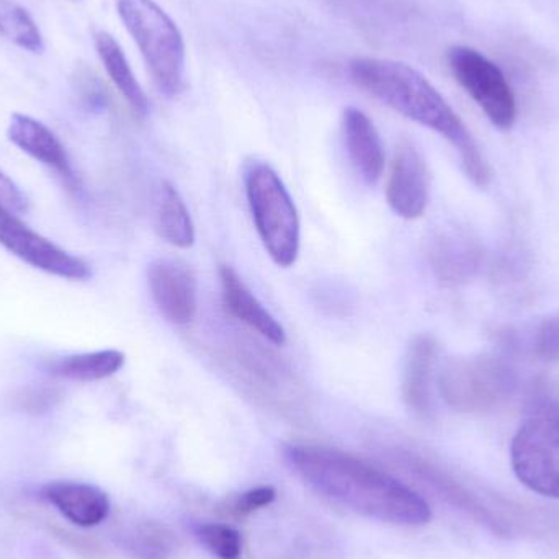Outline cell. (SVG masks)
Returning a JSON list of instances; mask_svg holds the SVG:
<instances>
[{
    "label": "cell",
    "mask_w": 559,
    "mask_h": 559,
    "mask_svg": "<svg viewBox=\"0 0 559 559\" xmlns=\"http://www.w3.org/2000/svg\"><path fill=\"white\" fill-rule=\"evenodd\" d=\"M95 49H97L98 58H100L108 78L111 79L118 92L123 95L128 105L133 108L134 114L146 117L151 110L150 98L138 82L120 43L110 33L97 32L95 33Z\"/></svg>",
    "instance_id": "obj_17"
},
{
    "label": "cell",
    "mask_w": 559,
    "mask_h": 559,
    "mask_svg": "<svg viewBox=\"0 0 559 559\" xmlns=\"http://www.w3.org/2000/svg\"><path fill=\"white\" fill-rule=\"evenodd\" d=\"M246 195L259 238L278 267L296 264L301 245L298 210L277 173L265 163H252L246 173Z\"/></svg>",
    "instance_id": "obj_4"
},
{
    "label": "cell",
    "mask_w": 559,
    "mask_h": 559,
    "mask_svg": "<svg viewBox=\"0 0 559 559\" xmlns=\"http://www.w3.org/2000/svg\"><path fill=\"white\" fill-rule=\"evenodd\" d=\"M535 354L545 361L559 360V312L550 316L535 334Z\"/></svg>",
    "instance_id": "obj_22"
},
{
    "label": "cell",
    "mask_w": 559,
    "mask_h": 559,
    "mask_svg": "<svg viewBox=\"0 0 559 559\" xmlns=\"http://www.w3.org/2000/svg\"><path fill=\"white\" fill-rule=\"evenodd\" d=\"M289 468L312 489L365 518L417 527L432 518L423 496L348 453L311 443L283 449Z\"/></svg>",
    "instance_id": "obj_1"
},
{
    "label": "cell",
    "mask_w": 559,
    "mask_h": 559,
    "mask_svg": "<svg viewBox=\"0 0 559 559\" xmlns=\"http://www.w3.org/2000/svg\"><path fill=\"white\" fill-rule=\"evenodd\" d=\"M123 367V352L107 348L59 358L48 365V373L64 380L98 381L114 377Z\"/></svg>",
    "instance_id": "obj_19"
},
{
    "label": "cell",
    "mask_w": 559,
    "mask_h": 559,
    "mask_svg": "<svg viewBox=\"0 0 559 559\" xmlns=\"http://www.w3.org/2000/svg\"><path fill=\"white\" fill-rule=\"evenodd\" d=\"M0 246L33 269L66 280H87L92 277L87 262L62 251L38 233L23 225L15 213L0 205Z\"/></svg>",
    "instance_id": "obj_8"
},
{
    "label": "cell",
    "mask_w": 559,
    "mask_h": 559,
    "mask_svg": "<svg viewBox=\"0 0 559 559\" xmlns=\"http://www.w3.org/2000/svg\"><path fill=\"white\" fill-rule=\"evenodd\" d=\"M275 489L272 486H261V488L251 489V491L245 492L239 498L238 509L239 512L246 514V512L258 511V509L267 508L272 502L275 501Z\"/></svg>",
    "instance_id": "obj_24"
},
{
    "label": "cell",
    "mask_w": 559,
    "mask_h": 559,
    "mask_svg": "<svg viewBox=\"0 0 559 559\" xmlns=\"http://www.w3.org/2000/svg\"><path fill=\"white\" fill-rule=\"evenodd\" d=\"M439 345L432 335H417L407 348L404 361L403 396L407 407L427 417L433 411V378H436Z\"/></svg>",
    "instance_id": "obj_13"
},
{
    "label": "cell",
    "mask_w": 559,
    "mask_h": 559,
    "mask_svg": "<svg viewBox=\"0 0 559 559\" xmlns=\"http://www.w3.org/2000/svg\"><path fill=\"white\" fill-rule=\"evenodd\" d=\"M200 544L218 559H241L242 538L236 528L226 524H200L195 531Z\"/></svg>",
    "instance_id": "obj_21"
},
{
    "label": "cell",
    "mask_w": 559,
    "mask_h": 559,
    "mask_svg": "<svg viewBox=\"0 0 559 559\" xmlns=\"http://www.w3.org/2000/svg\"><path fill=\"white\" fill-rule=\"evenodd\" d=\"M151 296L157 311L170 324L187 325L195 319L199 309V285L189 265L163 259L147 271Z\"/></svg>",
    "instance_id": "obj_10"
},
{
    "label": "cell",
    "mask_w": 559,
    "mask_h": 559,
    "mask_svg": "<svg viewBox=\"0 0 559 559\" xmlns=\"http://www.w3.org/2000/svg\"><path fill=\"white\" fill-rule=\"evenodd\" d=\"M429 197L430 176L426 160L413 143L403 141L394 151L388 176V205L400 218L417 219L426 213Z\"/></svg>",
    "instance_id": "obj_9"
},
{
    "label": "cell",
    "mask_w": 559,
    "mask_h": 559,
    "mask_svg": "<svg viewBox=\"0 0 559 559\" xmlns=\"http://www.w3.org/2000/svg\"><path fill=\"white\" fill-rule=\"evenodd\" d=\"M0 205L9 212L20 215L26 210V199L22 190L0 170Z\"/></svg>",
    "instance_id": "obj_23"
},
{
    "label": "cell",
    "mask_w": 559,
    "mask_h": 559,
    "mask_svg": "<svg viewBox=\"0 0 559 559\" xmlns=\"http://www.w3.org/2000/svg\"><path fill=\"white\" fill-rule=\"evenodd\" d=\"M0 36L35 55L45 49V41L35 20L12 0H0Z\"/></svg>",
    "instance_id": "obj_20"
},
{
    "label": "cell",
    "mask_w": 559,
    "mask_h": 559,
    "mask_svg": "<svg viewBox=\"0 0 559 559\" xmlns=\"http://www.w3.org/2000/svg\"><path fill=\"white\" fill-rule=\"evenodd\" d=\"M450 71L495 127L509 130L518 120V102L504 72L469 46L447 51Z\"/></svg>",
    "instance_id": "obj_7"
},
{
    "label": "cell",
    "mask_w": 559,
    "mask_h": 559,
    "mask_svg": "<svg viewBox=\"0 0 559 559\" xmlns=\"http://www.w3.org/2000/svg\"><path fill=\"white\" fill-rule=\"evenodd\" d=\"M117 10L160 94L176 97L186 75V41L177 23L154 0H117Z\"/></svg>",
    "instance_id": "obj_3"
},
{
    "label": "cell",
    "mask_w": 559,
    "mask_h": 559,
    "mask_svg": "<svg viewBox=\"0 0 559 559\" xmlns=\"http://www.w3.org/2000/svg\"><path fill=\"white\" fill-rule=\"evenodd\" d=\"M41 498L78 527L100 525L110 514V501L97 486L87 483L56 481L43 486Z\"/></svg>",
    "instance_id": "obj_12"
},
{
    "label": "cell",
    "mask_w": 559,
    "mask_h": 559,
    "mask_svg": "<svg viewBox=\"0 0 559 559\" xmlns=\"http://www.w3.org/2000/svg\"><path fill=\"white\" fill-rule=\"evenodd\" d=\"M342 134L352 166L367 183H377L383 176L384 150L373 121L355 107L342 115Z\"/></svg>",
    "instance_id": "obj_15"
},
{
    "label": "cell",
    "mask_w": 559,
    "mask_h": 559,
    "mask_svg": "<svg viewBox=\"0 0 559 559\" xmlns=\"http://www.w3.org/2000/svg\"><path fill=\"white\" fill-rule=\"evenodd\" d=\"M512 468L522 485L559 499V411L542 406L522 424L511 447Z\"/></svg>",
    "instance_id": "obj_6"
},
{
    "label": "cell",
    "mask_w": 559,
    "mask_h": 559,
    "mask_svg": "<svg viewBox=\"0 0 559 559\" xmlns=\"http://www.w3.org/2000/svg\"><path fill=\"white\" fill-rule=\"evenodd\" d=\"M154 226L157 235L174 248L190 249L195 245V225L179 190L163 182L156 197Z\"/></svg>",
    "instance_id": "obj_18"
},
{
    "label": "cell",
    "mask_w": 559,
    "mask_h": 559,
    "mask_svg": "<svg viewBox=\"0 0 559 559\" xmlns=\"http://www.w3.org/2000/svg\"><path fill=\"white\" fill-rule=\"evenodd\" d=\"M427 259L440 282L456 285L468 282L481 265V249L462 233L443 231L433 236Z\"/></svg>",
    "instance_id": "obj_16"
},
{
    "label": "cell",
    "mask_w": 559,
    "mask_h": 559,
    "mask_svg": "<svg viewBox=\"0 0 559 559\" xmlns=\"http://www.w3.org/2000/svg\"><path fill=\"white\" fill-rule=\"evenodd\" d=\"M222 280L223 299L226 308L236 319L248 325L255 334L274 345L286 342L285 329L275 316L259 301L258 296L242 282L235 269L223 265L219 269Z\"/></svg>",
    "instance_id": "obj_14"
},
{
    "label": "cell",
    "mask_w": 559,
    "mask_h": 559,
    "mask_svg": "<svg viewBox=\"0 0 559 559\" xmlns=\"http://www.w3.org/2000/svg\"><path fill=\"white\" fill-rule=\"evenodd\" d=\"M348 74L358 87L381 104L445 138L459 151L466 176L473 183L488 186L491 174L478 144L426 75L406 62L381 58L352 59Z\"/></svg>",
    "instance_id": "obj_2"
},
{
    "label": "cell",
    "mask_w": 559,
    "mask_h": 559,
    "mask_svg": "<svg viewBox=\"0 0 559 559\" xmlns=\"http://www.w3.org/2000/svg\"><path fill=\"white\" fill-rule=\"evenodd\" d=\"M518 386L508 361L492 355L452 358L439 374L443 401L460 413H485L504 403Z\"/></svg>",
    "instance_id": "obj_5"
},
{
    "label": "cell",
    "mask_w": 559,
    "mask_h": 559,
    "mask_svg": "<svg viewBox=\"0 0 559 559\" xmlns=\"http://www.w3.org/2000/svg\"><path fill=\"white\" fill-rule=\"evenodd\" d=\"M7 138L10 143L15 144L20 151L28 154L33 159L38 160L48 169L55 170L62 180L72 189L78 187L71 160L61 141L41 121L28 117V115L13 114L10 117Z\"/></svg>",
    "instance_id": "obj_11"
}]
</instances>
